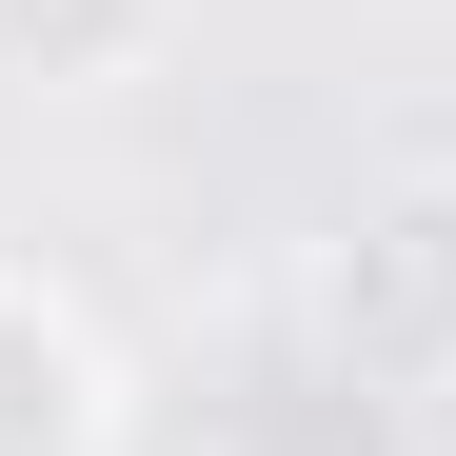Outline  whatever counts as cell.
<instances>
[{
	"instance_id": "1",
	"label": "cell",
	"mask_w": 456,
	"mask_h": 456,
	"mask_svg": "<svg viewBox=\"0 0 456 456\" xmlns=\"http://www.w3.org/2000/svg\"><path fill=\"white\" fill-rule=\"evenodd\" d=\"M318 338L377 397H456V179H377L318 239Z\"/></svg>"
},
{
	"instance_id": "2",
	"label": "cell",
	"mask_w": 456,
	"mask_h": 456,
	"mask_svg": "<svg viewBox=\"0 0 456 456\" xmlns=\"http://www.w3.org/2000/svg\"><path fill=\"white\" fill-rule=\"evenodd\" d=\"M119 436V357L80 338V297L0 278V456H100Z\"/></svg>"
},
{
	"instance_id": "3",
	"label": "cell",
	"mask_w": 456,
	"mask_h": 456,
	"mask_svg": "<svg viewBox=\"0 0 456 456\" xmlns=\"http://www.w3.org/2000/svg\"><path fill=\"white\" fill-rule=\"evenodd\" d=\"M199 0H0V80L20 100H119V80H159Z\"/></svg>"
},
{
	"instance_id": "4",
	"label": "cell",
	"mask_w": 456,
	"mask_h": 456,
	"mask_svg": "<svg viewBox=\"0 0 456 456\" xmlns=\"http://www.w3.org/2000/svg\"><path fill=\"white\" fill-rule=\"evenodd\" d=\"M100 456H179V436H159V417H119V436H100Z\"/></svg>"
}]
</instances>
